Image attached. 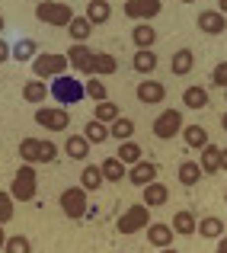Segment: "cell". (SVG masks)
Instances as JSON below:
<instances>
[{
	"label": "cell",
	"instance_id": "5",
	"mask_svg": "<svg viewBox=\"0 0 227 253\" xmlns=\"http://www.w3.org/2000/svg\"><path fill=\"white\" fill-rule=\"evenodd\" d=\"M36 19H42V23H48V26H64V29H68V23L74 19V10H71L68 3H58V0H45V3H36Z\"/></svg>",
	"mask_w": 227,
	"mask_h": 253
},
{
	"label": "cell",
	"instance_id": "15",
	"mask_svg": "<svg viewBox=\"0 0 227 253\" xmlns=\"http://www.w3.org/2000/svg\"><path fill=\"white\" fill-rule=\"evenodd\" d=\"M83 16L90 19V26H103L106 19L112 16V3H109V0H90Z\"/></svg>",
	"mask_w": 227,
	"mask_h": 253
},
{
	"label": "cell",
	"instance_id": "51",
	"mask_svg": "<svg viewBox=\"0 0 227 253\" xmlns=\"http://www.w3.org/2000/svg\"><path fill=\"white\" fill-rule=\"evenodd\" d=\"M36 3H45V0H36Z\"/></svg>",
	"mask_w": 227,
	"mask_h": 253
},
{
	"label": "cell",
	"instance_id": "24",
	"mask_svg": "<svg viewBox=\"0 0 227 253\" xmlns=\"http://www.w3.org/2000/svg\"><path fill=\"white\" fill-rule=\"evenodd\" d=\"M45 96H51V93H48V84H45V81H36V77H32V81L23 86V99H26V103H36V106H38Z\"/></svg>",
	"mask_w": 227,
	"mask_h": 253
},
{
	"label": "cell",
	"instance_id": "47",
	"mask_svg": "<svg viewBox=\"0 0 227 253\" xmlns=\"http://www.w3.org/2000/svg\"><path fill=\"white\" fill-rule=\"evenodd\" d=\"M221 125H224V128H227V112H224V116H221Z\"/></svg>",
	"mask_w": 227,
	"mask_h": 253
},
{
	"label": "cell",
	"instance_id": "2",
	"mask_svg": "<svg viewBox=\"0 0 227 253\" xmlns=\"http://www.w3.org/2000/svg\"><path fill=\"white\" fill-rule=\"evenodd\" d=\"M48 93H51V96H55L61 106H74V103H80V99L86 96V93H83V84H80L77 77H71V74L55 77V81H51V86H48Z\"/></svg>",
	"mask_w": 227,
	"mask_h": 253
},
{
	"label": "cell",
	"instance_id": "31",
	"mask_svg": "<svg viewBox=\"0 0 227 253\" xmlns=\"http://www.w3.org/2000/svg\"><path fill=\"white\" fill-rule=\"evenodd\" d=\"M118 161L122 164H128V167H135V164H141V144H135V141H122V148H118Z\"/></svg>",
	"mask_w": 227,
	"mask_h": 253
},
{
	"label": "cell",
	"instance_id": "9",
	"mask_svg": "<svg viewBox=\"0 0 227 253\" xmlns=\"http://www.w3.org/2000/svg\"><path fill=\"white\" fill-rule=\"evenodd\" d=\"M36 122L42 125V128H48V131H64L68 122H71V116H68L64 106H58V109H45V106H38V109H36Z\"/></svg>",
	"mask_w": 227,
	"mask_h": 253
},
{
	"label": "cell",
	"instance_id": "50",
	"mask_svg": "<svg viewBox=\"0 0 227 253\" xmlns=\"http://www.w3.org/2000/svg\"><path fill=\"white\" fill-rule=\"evenodd\" d=\"M224 99H227V86H224Z\"/></svg>",
	"mask_w": 227,
	"mask_h": 253
},
{
	"label": "cell",
	"instance_id": "36",
	"mask_svg": "<svg viewBox=\"0 0 227 253\" xmlns=\"http://www.w3.org/2000/svg\"><path fill=\"white\" fill-rule=\"evenodd\" d=\"M83 138H86L90 144H103L106 138H109V125H103V122H96V119H93V122H86Z\"/></svg>",
	"mask_w": 227,
	"mask_h": 253
},
{
	"label": "cell",
	"instance_id": "38",
	"mask_svg": "<svg viewBox=\"0 0 227 253\" xmlns=\"http://www.w3.org/2000/svg\"><path fill=\"white\" fill-rule=\"evenodd\" d=\"M3 253H32V244H29V237H23V234H16V237H6V244H3Z\"/></svg>",
	"mask_w": 227,
	"mask_h": 253
},
{
	"label": "cell",
	"instance_id": "46",
	"mask_svg": "<svg viewBox=\"0 0 227 253\" xmlns=\"http://www.w3.org/2000/svg\"><path fill=\"white\" fill-rule=\"evenodd\" d=\"M3 244H6V234H3V224H0V250H3Z\"/></svg>",
	"mask_w": 227,
	"mask_h": 253
},
{
	"label": "cell",
	"instance_id": "19",
	"mask_svg": "<svg viewBox=\"0 0 227 253\" xmlns=\"http://www.w3.org/2000/svg\"><path fill=\"white\" fill-rule=\"evenodd\" d=\"M192 64H195V55H192V48H179L176 55H173L170 68H173V74H176V77H186V74H192Z\"/></svg>",
	"mask_w": 227,
	"mask_h": 253
},
{
	"label": "cell",
	"instance_id": "14",
	"mask_svg": "<svg viewBox=\"0 0 227 253\" xmlns=\"http://www.w3.org/2000/svg\"><path fill=\"white\" fill-rule=\"evenodd\" d=\"M135 93H138L141 103H163V99H166V86L160 81H141Z\"/></svg>",
	"mask_w": 227,
	"mask_h": 253
},
{
	"label": "cell",
	"instance_id": "49",
	"mask_svg": "<svg viewBox=\"0 0 227 253\" xmlns=\"http://www.w3.org/2000/svg\"><path fill=\"white\" fill-rule=\"evenodd\" d=\"M0 32H3V16H0Z\"/></svg>",
	"mask_w": 227,
	"mask_h": 253
},
{
	"label": "cell",
	"instance_id": "27",
	"mask_svg": "<svg viewBox=\"0 0 227 253\" xmlns=\"http://www.w3.org/2000/svg\"><path fill=\"white\" fill-rule=\"evenodd\" d=\"M131 68L138 71V74H151V71H157V55L148 48V51H135V58H131Z\"/></svg>",
	"mask_w": 227,
	"mask_h": 253
},
{
	"label": "cell",
	"instance_id": "52",
	"mask_svg": "<svg viewBox=\"0 0 227 253\" xmlns=\"http://www.w3.org/2000/svg\"><path fill=\"white\" fill-rule=\"evenodd\" d=\"M183 3H192V0H183Z\"/></svg>",
	"mask_w": 227,
	"mask_h": 253
},
{
	"label": "cell",
	"instance_id": "30",
	"mask_svg": "<svg viewBox=\"0 0 227 253\" xmlns=\"http://www.w3.org/2000/svg\"><path fill=\"white\" fill-rule=\"evenodd\" d=\"M99 170H103V179H109V183H118V179L128 173V170H125V164L118 161V157H109V161H103V167H99Z\"/></svg>",
	"mask_w": 227,
	"mask_h": 253
},
{
	"label": "cell",
	"instance_id": "6",
	"mask_svg": "<svg viewBox=\"0 0 227 253\" xmlns=\"http://www.w3.org/2000/svg\"><path fill=\"white\" fill-rule=\"evenodd\" d=\"M148 224H151V209L144 202L131 205V209L118 218V231H122V234H138V231L148 228Z\"/></svg>",
	"mask_w": 227,
	"mask_h": 253
},
{
	"label": "cell",
	"instance_id": "26",
	"mask_svg": "<svg viewBox=\"0 0 227 253\" xmlns=\"http://www.w3.org/2000/svg\"><path fill=\"white\" fill-rule=\"evenodd\" d=\"M68 32H71V39H74V45H77V42H86V39H90L93 26H90V19H86V16H74L68 23Z\"/></svg>",
	"mask_w": 227,
	"mask_h": 253
},
{
	"label": "cell",
	"instance_id": "43",
	"mask_svg": "<svg viewBox=\"0 0 227 253\" xmlns=\"http://www.w3.org/2000/svg\"><path fill=\"white\" fill-rule=\"evenodd\" d=\"M215 253H227V237H221V241H218V250Z\"/></svg>",
	"mask_w": 227,
	"mask_h": 253
},
{
	"label": "cell",
	"instance_id": "10",
	"mask_svg": "<svg viewBox=\"0 0 227 253\" xmlns=\"http://www.w3.org/2000/svg\"><path fill=\"white\" fill-rule=\"evenodd\" d=\"M160 0H125V16L128 19H153L160 13Z\"/></svg>",
	"mask_w": 227,
	"mask_h": 253
},
{
	"label": "cell",
	"instance_id": "7",
	"mask_svg": "<svg viewBox=\"0 0 227 253\" xmlns=\"http://www.w3.org/2000/svg\"><path fill=\"white\" fill-rule=\"evenodd\" d=\"M179 128H183V116H179V109H163L157 119H153V135H157L160 141L176 138Z\"/></svg>",
	"mask_w": 227,
	"mask_h": 253
},
{
	"label": "cell",
	"instance_id": "12",
	"mask_svg": "<svg viewBox=\"0 0 227 253\" xmlns=\"http://www.w3.org/2000/svg\"><path fill=\"white\" fill-rule=\"evenodd\" d=\"M90 61H93L90 45L77 42V45H71V48H68V64H71L74 71H83V74H90Z\"/></svg>",
	"mask_w": 227,
	"mask_h": 253
},
{
	"label": "cell",
	"instance_id": "11",
	"mask_svg": "<svg viewBox=\"0 0 227 253\" xmlns=\"http://www.w3.org/2000/svg\"><path fill=\"white\" fill-rule=\"evenodd\" d=\"M198 29H202L205 36H221V32L227 29L224 13H218V10H205V13H198Z\"/></svg>",
	"mask_w": 227,
	"mask_h": 253
},
{
	"label": "cell",
	"instance_id": "48",
	"mask_svg": "<svg viewBox=\"0 0 227 253\" xmlns=\"http://www.w3.org/2000/svg\"><path fill=\"white\" fill-rule=\"evenodd\" d=\"M160 253H179V250H170V247H166V250H160Z\"/></svg>",
	"mask_w": 227,
	"mask_h": 253
},
{
	"label": "cell",
	"instance_id": "17",
	"mask_svg": "<svg viewBox=\"0 0 227 253\" xmlns=\"http://www.w3.org/2000/svg\"><path fill=\"white\" fill-rule=\"evenodd\" d=\"M131 42L138 45V51H148L153 42H157V32H153L151 23H138L135 29H131Z\"/></svg>",
	"mask_w": 227,
	"mask_h": 253
},
{
	"label": "cell",
	"instance_id": "42",
	"mask_svg": "<svg viewBox=\"0 0 227 253\" xmlns=\"http://www.w3.org/2000/svg\"><path fill=\"white\" fill-rule=\"evenodd\" d=\"M6 58H10V45H6V42H3V39H0V64H3V61H6Z\"/></svg>",
	"mask_w": 227,
	"mask_h": 253
},
{
	"label": "cell",
	"instance_id": "23",
	"mask_svg": "<svg viewBox=\"0 0 227 253\" xmlns=\"http://www.w3.org/2000/svg\"><path fill=\"white\" fill-rule=\"evenodd\" d=\"M208 99L211 96L205 86H186V93H183V106H189V109H205Z\"/></svg>",
	"mask_w": 227,
	"mask_h": 253
},
{
	"label": "cell",
	"instance_id": "13",
	"mask_svg": "<svg viewBox=\"0 0 227 253\" xmlns=\"http://www.w3.org/2000/svg\"><path fill=\"white\" fill-rule=\"evenodd\" d=\"M118 71V61L115 55H109V51H93V61H90V77H99V74H115Z\"/></svg>",
	"mask_w": 227,
	"mask_h": 253
},
{
	"label": "cell",
	"instance_id": "53",
	"mask_svg": "<svg viewBox=\"0 0 227 253\" xmlns=\"http://www.w3.org/2000/svg\"><path fill=\"white\" fill-rule=\"evenodd\" d=\"M160 3H163V0H160Z\"/></svg>",
	"mask_w": 227,
	"mask_h": 253
},
{
	"label": "cell",
	"instance_id": "3",
	"mask_svg": "<svg viewBox=\"0 0 227 253\" xmlns=\"http://www.w3.org/2000/svg\"><path fill=\"white\" fill-rule=\"evenodd\" d=\"M64 71H71L68 64V55H36V61H32V74H36V81H55V77H61Z\"/></svg>",
	"mask_w": 227,
	"mask_h": 253
},
{
	"label": "cell",
	"instance_id": "18",
	"mask_svg": "<svg viewBox=\"0 0 227 253\" xmlns=\"http://www.w3.org/2000/svg\"><path fill=\"white\" fill-rule=\"evenodd\" d=\"M148 241H151V247L166 250L173 244V228L170 224H148Z\"/></svg>",
	"mask_w": 227,
	"mask_h": 253
},
{
	"label": "cell",
	"instance_id": "32",
	"mask_svg": "<svg viewBox=\"0 0 227 253\" xmlns=\"http://www.w3.org/2000/svg\"><path fill=\"white\" fill-rule=\"evenodd\" d=\"M93 119H96V122H115L118 119V106L112 103V99H103V103H96V109H93Z\"/></svg>",
	"mask_w": 227,
	"mask_h": 253
},
{
	"label": "cell",
	"instance_id": "21",
	"mask_svg": "<svg viewBox=\"0 0 227 253\" xmlns=\"http://www.w3.org/2000/svg\"><path fill=\"white\" fill-rule=\"evenodd\" d=\"M183 141L189 144V148H195V151H202L205 144H208V131H205V125H186L183 128Z\"/></svg>",
	"mask_w": 227,
	"mask_h": 253
},
{
	"label": "cell",
	"instance_id": "25",
	"mask_svg": "<svg viewBox=\"0 0 227 253\" xmlns=\"http://www.w3.org/2000/svg\"><path fill=\"white\" fill-rule=\"evenodd\" d=\"M170 228H173V234H195L198 224H195V218H192V211H176Z\"/></svg>",
	"mask_w": 227,
	"mask_h": 253
},
{
	"label": "cell",
	"instance_id": "37",
	"mask_svg": "<svg viewBox=\"0 0 227 253\" xmlns=\"http://www.w3.org/2000/svg\"><path fill=\"white\" fill-rule=\"evenodd\" d=\"M198 234H202V237H218V241H221V237H224V221L215 218V215L205 218V221H198Z\"/></svg>",
	"mask_w": 227,
	"mask_h": 253
},
{
	"label": "cell",
	"instance_id": "39",
	"mask_svg": "<svg viewBox=\"0 0 227 253\" xmlns=\"http://www.w3.org/2000/svg\"><path fill=\"white\" fill-rule=\"evenodd\" d=\"M83 93H86V96H93L96 103H103V99L109 96V93H106V84L99 81V77H90V81L83 84Z\"/></svg>",
	"mask_w": 227,
	"mask_h": 253
},
{
	"label": "cell",
	"instance_id": "44",
	"mask_svg": "<svg viewBox=\"0 0 227 253\" xmlns=\"http://www.w3.org/2000/svg\"><path fill=\"white\" fill-rule=\"evenodd\" d=\"M221 170H227V148H221Z\"/></svg>",
	"mask_w": 227,
	"mask_h": 253
},
{
	"label": "cell",
	"instance_id": "16",
	"mask_svg": "<svg viewBox=\"0 0 227 253\" xmlns=\"http://www.w3.org/2000/svg\"><path fill=\"white\" fill-rule=\"evenodd\" d=\"M153 176H157V167H153L151 161H141V164H135V167L128 170V179H131L135 186H141V189L153 183Z\"/></svg>",
	"mask_w": 227,
	"mask_h": 253
},
{
	"label": "cell",
	"instance_id": "33",
	"mask_svg": "<svg viewBox=\"0 0 227 253\" xmlns=\"http://www.w3.org/2000/svg\"><path fill=\"white\" fill-rule=\"evenodd\" d=\"M99 186H103V170L99 167H86L80 173V189L83 192H93V189H99Z\"/></svg>",
	"mask_w": 227,
	"mask_h": 253
},
{
	"label": "cell",
	"instance_id": "8",
	"mask_svg": "<svg viewBox=\"0 0 227 253\" xmlns=\"http://www.w3.org/2000/svg\"><path fill=\"white\" fill-rule=\"evenodd\" d=\"M61 211H64L68 218H74V221H77V218H83L86 211H90V209H86V192L80 189V186H71V189L61 192Z\"/></svg>",
	"mask_w": 227,
	"mask_h": 253
},
{
	"label": "cell",
	"instance_id": "40",
	"mask_svg": "<svg viewBox=\"0 0 227 253\" xmlns=\"http://www.w3.org/2000/svg\"><path fill=\"white\" fill-rule=\"evenodd\" d=\"M13 218V196L10 192H0V224H6Z\"/></svg>",
	"mask_w": 227,
	"mask_h": 253
},
{
	"label": "cell",
	"instance_id": "29",
	"mask_svg": "<svg viewBox=\"0 0 227 253\" xmlns=\"http://www.w3.org/2000/svg\"><path fill=\"white\" fill-rule=\"evenodd\" d=\"M64 148H68V154L74 157V161H86V154H90V141H86L83 135H71Z\"/></svg>",
	"mask_w": 227,
	"mask_h": 253
},
{
	"label": "cell",
	"instance_id": "41",
	"mask_svg": "<svg viewBox=\"0 0 227 253\" xmlns=\"http://www.w3.org/2000/svg\"><path fill=\"white\" fill-rule=\"evenodd\" d=\"M211 84H215V86H227V61H221L215 71H211Z\"/></svg>",
	"mask_w": 227,
	"mask_h": 253
},
{
	"label": "cell",
	"instance_id": "22",
	"mask_svg": "<svg viewBox=\"0 0 227 253\" xmlns=\"http://www.w3.org/2000/svg\"><path fill=\"white\" fill-rule=\"evenodd\" d=\"M198 167H202V173H218V170H221V148H215V144H205Z\"/></svg>",
	"mask_w": 227,
	"mask_h": 253
},
{
	"label": "cell",
	"instance_id": "34",
	"mask_svg": "<svg viewBox=\"0 0 227 253\" xmlns=\"http://www.w3.org/2000/svg\"><path fill=\"white\" fill-rule=\"evenodd\" d=\"M179 183L183 186H195L198 179H202V167H198V164H192V161H186V164H179Z\"/></svg>",
	"mask_w": 227,
	"mask_h": 253
},
{
	"label": "cell",
	"instance_id": "35",
	"mask_svg": "<svg viewBox=\"0 0 227 253\" xmlns=\"http://www.w3.org/2000/svg\"><path fill=\"white\" fill-rule=\"evenodd\" d=\"M109 135H112V138H118V141H131V135H135V122H131V119H122V116H118L115 122H112Z\"/></svg>",
	"mask_w": 227,
	"mask_h": 253
},
{
	"label": "cell",
	"instance_id": "4",
	"mask_svg": "<svg viewBox=\"0 0 227 253\" xmlns=\"http://www.w3.org/2000/svg\"><path fill=\"white\" fill-rule=\"evenodd\" d=\"M36 189H38V179H36V170H32V164H23V167L16 170V176H13V186H10V196L13 202H29V199H36Z\"/></svg>",
	"mask_w": 227,
	"mask_h": 253
},
{
	"label": "cell",
	"instance_id": "20",
	"mask_svg": "<svg viewBox=\"0 0 227 253\" xmlns=\"http://www.w3.org/2000/svg\"><path fill=\"white\" fill-rule=\"evenodd\" d=\"M144 205H148V209H157V205H163L166 199H170V189H166L163 183H157V179H153L151 186H144Z\"/></svg>",
	"mask_w": 227,
	"mask_h": 253
},
{
	"label": "cell",
	"instance_id": "28",
	"mask_svg": "<svg viewBox=\"0 0 227 253\" xmlns=\"http://www.w3.org/2000/svg\"><path fill=\"white\" fill-rule=\"evenodd\" d=\"M10 55L16 58V61H23V64H26V61H36V55H38V45L32 42V39H19V42H16V48H13Z\"/></svg>",
	"mask_w": 227,
	"mask_h": 253
},
{
	"label": "cell",
	"instance_id": "1",
	"mask_svg": "<svg viewBox=\"0 0 227 253\" xmlns=\"http://www.w3.org/2000/svg\"><path fill=\"white\" fill-rule=\"evenodd\" d=\"M19 157H23L26 164H51L58 157V148L51 141H45V138H23Z\"/></svg>",
	"mask_w": 227,
	"mask_h": 253
},
{
	"label": "cell",
	"instance_id": "45",
	"mask_svg": "<svg viewBox=\"0 0 227 253\" xmlns=\"http://www.w3.org/2000/svg\"><path fill=\"white\" fill-rule=\"evenodd\" d=\"M218 13H224V16H227V0H218Z\"/></svg>",
	"mask_w": 227,
	"mask_h": 253
},
{
	"label": "cell",
	"instance_id": "54",
	"mask_svg": "<svg viewBox=\"0 0 227 253\" xmlns=\"http://www.w3.org/2000/svg\"><path fill=\"white\" fill-rule=\"evenodd\" d=\"M224 199H227V196H224Z\"/></svg>",
	"mask_w": 227,
	"mask_h": 253
}]
</instances>
